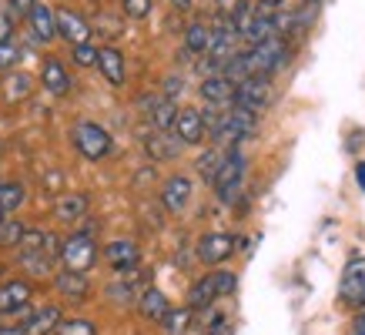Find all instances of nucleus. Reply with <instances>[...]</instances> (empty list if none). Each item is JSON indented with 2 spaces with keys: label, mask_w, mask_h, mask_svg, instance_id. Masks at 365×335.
Listing matches in <instances>:
<instances>
[{
  "label": "nucleus",
  "mask_w": 365,
  "mask_h": 335,
  "mask_svg": "<svg viewBox=\"0 0 365 335\" xmlns=\"http://www.w3.org/2000/svg\"><path fill=\"white\" fill-rule=\"evenodd\" d=\"M144 148H148V155L155 158V161H171V158L181 155V141H178L175 134H168V131H155L148 141H144Z\"/></svg>",
  "instance_id": "21"
},
{
  "label": "nucleus",
  "mask_w": 365,
  "mask_h": 335,
  "mask_svg": "<svg viewBox=\"0 0 365 335\" xmlns=\"http://www.w3.org/2000/svg\"><path fill=\"white\" fill-rule=\"evenodd\" d=\"M352 335H365V315H362V319H359V322L352 325Z\"/></svg>",
  "instance_id": "42"
},
{
  "label": "nucleus",
  "mask_w": 365,
  "mask_h": 335,
  "mask_svg": "<svg viewBox=\"0 0 365 335\" xmlns=\"http://www.w3.org/2000/svg\"><path fill=\"white\" fill-rule=\"evenodd\" d=\"M0 335H24L17 325H0Z\"/></svg>",
  "instance_id": "41"
},
{
  "label": "nucleus",
  "mask_w": 365,
  "mask_h": 335,
  "mask_svg": "<svg viewBox=\"0 0 365 335\" xmlns=\"http://www.w3.org/2000/svg\"><path fill=\"white\" fill-rule=\"evenodd\" d=\"M121 7L131 21H144L151 14V0H121Z\"/></svg>",
  "instance_id": "34"
},
{
  "label": "nucleus",
  "mask_w": 365,
  "mask_h": 335,
  "mask_svg": "<svg viewBox=\"0 0 365 335\" xmlns=\"http://www.w3.org/2000/svg\"><path fill=\"white\" fill-rule=\"evenodd\" d=\"M235 289H238V275H235L232 268H215V272L201 275L188 289V309L191 312H205V309H211L218 299L232 295Z\"/></svg>",
  "instance_id": "1"
},
{
  "label": "nucleus",
  "mask_w": 365,
  "mask_h": 335,
  "mask_svg": "<svg viewBox=\"0 0 365 335\" xmlns=\"http://www.w3.org/2000/svg\"><path fill=\"white\" fill-rule=\"evenodd\" d=\"M0 279H4V265H0Z\"/></svg>",
  "instance_id": "44"
},
{
  "label": "nucleus",
  "mask_w": 365,
  "mask_h": 335,
  "mask_svg": "<svg viewBox=\"0 0 365 335\" xmlns=\"http://www.w3.org/2000/svg\"><path fill=\"white\" fill-rule=\"evenodd\" d=\"M245 168H248V161H245V155L238 151V145L225 148L218 175H215V181H211L215 191H218V198H222L225 205H232V201L238 198V191H242V185H245Z\"/></svg>",
  "instance_id": "3"
},
{
  "label": "nucleus",
  "mask_w": 365,
  "mask_h": 335,
  "mask_svg": "<svg viewBox=\"0 0 365 335\" xmlns=\"http://www.w3.org/2000/svg\"><path fill=\"white\" fill-rule=\"evenodd\" d=\"M191 319H195V312H191L188 305L185 309H168V315L161 319V335H185L191 329Z\"/></svg>",
  "instance_id": "25"
},
{
  "label": "nucleus",
  "mask_w": 365,
  "mask_h": 335,
  "mask_svg": "<svg viewBox=\"0 0 365 335\" xmlns=\"http://www.w3.org/2000/svg\"><path fill=\"white\" fill-rule=\"evenodd\" d=\"M235 245H238V238L228 232H211V234H201L198 238V248H195V255H198L201 265H222L228 258L235 255Z\"/></svg>",
  "instance_id": "8"
},
{
  "label": "nucleus",
  "mask_w": 365,
  "mask_h": 335,
  "mask_svg": "<svg viewBox=\"0 0 365 335\" xmlns=\"http://www.w3.org/2000/svg\"><path fill=\"white\" fill-rule=\"evenodd\" d=\"M208 335H232V325H228V322L222 319V322H215V325H211Z\"/></svg>",
  "instance_id": "38"
},
{
  "label": "nucleus",
  "mask_w": 365,
  "mask_h": 335,
  "mask_svg": "<svg viewBox=\"0 0 365 335\" xmlns=\"http://www.w3.org/2000/svg\"><path fill=\"white\" fill-rule=\"evenodd\" d=\"M104 262L118 272V275H128L134 268L141 265V248L134 245L131 238H114L104 245Z\"/></svg>",
  "instance_id": "10"
},
{
  "label": "nucleus",
  "mask_w": 365,
  "mask_h": 335,
  "mask_svg": "<svg viewBox=\"0 0 365 335\" xmlns=\"http://www.w3.org/2000/svg\"><path fill=\"white\" fill-rule=\"evenodd\" d=\"M191 195H195V185H191V178H185V175H171V178L165 181V188H161V201H165L168 212H185Z\"/></svg>",
  "instance_id": "14"
},
{
  "label": "nucleus",
  "mask_w": 365,
  "mask_h": 335,
  "mask_svg": "<svg viewBox=\"0 0 365 335\" xmlns=\"http://www.w3.org/2000/svg\"><path fill=\"white\" fill-rule=\"evenodd\" d=\"M175 100L171 98H158L151 104V124H155V131H171V124H175Z\"/></svg>",
  "instance_id": "28"
},
{
  "label": "nucleus",
  "mask_w": 365,
  "mask_h": 335,
  "mask_svg": "<svg viewBox=\"0 0 365 335\" xmlns=\"http://www.w3.org/2000/svg\"><path fill=\"white\" fill-rule=\"evenodd\" d=\"M208 44H211V27L201 21H191L188 31H185V47L191 54H208Z\"/></svg>",
  "instance_id": "26"
},
{
  "label": "nucleus",
  "mask_w": 365,
  "mask_h": 335,
  "mask_svg": "<svg viewBox=\"0 0 365 335\" xmlns=\"http://www.w3.org/2000/svg\"><path fill=\"white\" fill-rule=\"evenodd\" d=\"M178 94H181V78H168V81H165V98L175 100Z\"/></svg>",
  "instance_id": "37"
},
{
  "label": "nucleus",
  "mask_w": 365,
  "mask_h": 335,
  "mask_svg": "<svg viewBox=\"0 0 365 335\" xmlns=\"http://www.w3.org/2000/svg\"><path fill=\"white\" fill-rule=\"evenodd\" d=\"M355 181H359V188L365 191V161H359V165H355Z\"/></svg>",
  "instance_id": "39"
},
{
  "label": "nucleus",
  "mask_w": 365,
  "mask_h": 335,
  "mask_svg": "<svg viewBox=\"0 0 365 335\" xmlns=\"http://www.w3.org/2000/svg\"><path fill=\"white\" fill-rule=\"evenodd\" d=\"M31 91H34V78L31 74H24V71H14V74L4 78V98L11 100V104L31 98Z\"/></svg>",
  "instance_id": "24"
},
{
  "label": "nucleus",
  "mask_w": 365,
  "mask_h": 335,
  "mask_svg": "<svg viewBox=\"0 0 365 335\" xmlns=\"http://www.w3.org/2000/svg\"><path fill=\"white\" fill-rule=\"evenodd\" d=\"M41 84H44L54 98H64L67 91L74 88L71 84V74H67V67L57 61V57H44V64H41Z\"/></svg>",
  "instance_id": "16"
},
{
  "label": "nucleus",
  "mask_w": 365,
  "mask_h": 335,
  "mask_svg": "<svg viewBox=\"0 0 365 335\" xmlns=\"http://www.w3.org/2000/svg\"><path fill=\"white\" fill-rule=\"evenodd\" d=\"M54 335H98V325L88 319H61Z\"/></svg>",
  "instance_id": "31"
},
{
  "label": "nucleus",
  "mask_w": 365,
  "mask_h": 335,
  "mask_svg": "<svg viewBox=\"0 0 365 335\" xmlns=\"http://www.w3.org/2000/svg\"><path fill=\"white\" fill-rule=\"evenodd\" d=\"M21 268L27 275H54V262L57 258L51 252H37V248H17Z\"/></svg>",
  "instance_id": "22"
},
{
  "label": "nucleus",
  "mask_w": 365,
  "mask_h": 335,
  "mask_svg": "<svg viewBox=\"0 0 365 335\" xmlns=\"http://www.w3.org/2000/svg\"><path fill=\"white\" fill-rule=\"evenodd\" d=\"M24 232H27V225L7 215V218L0 222V248H17L21 245V238H24Z\"/></svg>",
  "instance_id": "29"
},
{
  "label": "nucleus",
  "mask_w": 365,
  "mask_h": 335,
  "mask_svg": "<svg viewBox=\"0 0 365 335\" xmlns=\"http://www.w3.org/2000/svg\"><path fill=\"white\" fill-rule=\"evenodd\" d=\"M21 61V47L14 44V41H4L0 44V71H14Z\"/></svg>",
  "instance_id": "33"
},
{
  "label": "nucleus",
  "mask_w": 365,
  "mask_h": 335,
  "mask_svg": "<svg viewBox=\"0 0 365 335\" xmlns=\"http://www.w3.org/2000/svg\"><path fill=\"white\" fill-rule=\"evenodd\" d=\"M275 98V88H272V78H262V74H252L235 84V104L245 108V111H265Z\"/></svg>",
  "instance_id": "6"
},
{
  "label": "nucleus",
  "mask_w": 365,
  "mask_h": 335,
  "mask_svg": "<svg viewBox=\"0 0 365 335\" xmlns=\"http://www.w3.org/2000/svg\"><path fill=\"white\" fill-rule=\"evenodd\" d=\"M305 4H319V0H305Z\"/></svg>",
  "instance_id": "45"
},
{
  "label": "nucleus",
  "mask_w": 365,
  "mask_h": 335,
  "mask_svg": "<svg viewBox=\"0 0 365 335\" xmlns=\"http://www.w3.org/2000/svg\"><path fill=\"white\" fill-rule=\"evenodd\" d=\"M54 215H57V222H81L88 215V195H81V191L61 195L54 205Z\"/></svg>",
  "instance_id": "23"
},
{
  "label": "nucleus",
  "mask_w": 365,
  "mask_h": 335,
  "mask_svg": "<svg viewBox=\"0 0 365 335\" xmlns=\"http://www.w3.org/2000/svg\"><path fill=\"white\" fill-rule=\"evenodd\" d=\"M4 218H7V215H4V212H0V222H4Z\"/></svg>",
  "instance_id": "43"
},
{
  "label": "nucleus",
  "mask_w": 365,
  "mask_h": 335,
  "mask_svg": "<svg viewBox=\"0 0 365 335\" xmlns=\"http://www.w3.org/2000/svg\"><path fill=\"white\" fill-rule=\"evenodd\" d=\"M34 4H37V0H7V7H11L14 14H31Z\"/></svg>",
  "instance_id": "36"
},
{
  "label": "nucleus",
  "mask_w": 365,
  "mask_h": 335,
  "mask_svg": "<svg viewBox=\"0 0 365 335\" xmlns=\"http://www.w3.org/2000/svg\"><path fill=\"white\" fill-rule=\"evenodd\" d=\"M27 27H31V34H34V41H37V44H47V41H54V37H57L54 11H51L47 4H34L31 14H27Z\"/></svg>",
  "instance_id": "17"
},
{
  "label": "nucleus",
  "mask_w": 365,
  "mask_h": 335,
  "mask_svg": "<svg viewBox=\"0 0 365 335\" xmlns=\"http://www.w3.org/2000/svg\"><path fill=\"white\" fill-rule=\"evenodd\" d=\"M175 11H191V0H168Z\"/></svg>",
  "instance_id": "40"
},
{
  "label": "nucleus",
  "mask_w": 365,
  "mask_h": 335,
  "mask_svg": "<svg viewBox=\"0 0 365 335\" xmlns=\"http://www.w3.org/2000/svg\"><path fill=\"white\" fill-rule=\"evenodd\" d=\"M61 319H64V315H61L57 305H44V309H37V312L27 315L17 329H21L24 335H54V329H57Z\"/></svg>",
  "instance_id": "15"
},
{
  "label": "nucleus",
  "mask_w": 365,
  "mask_h": 335,
  "mask_svg": "<svg viewBox=\"0 0 365 335\" xmlns=\"http://www.w3.org/2000/svg\"><path fill=\"white\" fill-rule=\"evenodd\" d=\"M54 27H57V37H64L67 44H88L91 41V24L81 17V14L67 11V7H61V11H54Z\"/></svg>",
  "instance_id": "11"
},
{
  "label": "nucleus",
  "mask_w": 365,
  "mask_h": 335,
  "mask_svg": "<svg viewBox=\"0 0 365 335\" xmlns=\"http://www.w3.org/2000/svg\"><path fill=\"white\" fill-rule=\"evenodd\" d=\"M4 41H14V17H11V11L0 7V44Z\"/></svg>",
  "instance_id": "35"
},
{
  "label": "nucleus",
  "mask_w": 365,
  "mask_h": 335,
  "mask_svg": "<svg viewBox=\"0 0 365 335\" xmlns=\"http://www.w3.org/2000/svg\"><path fill=\"white\" fill-rule=\"evenodd\" d=\"M225 158V148H211V151H205V155L198 158V175L205 181H215V175H218V165H222Z\"/></svg>",
  "instance_id": "30"
},
{
  "label": "nucleus",
  "mask_w": 365,
  "mask_h": 335,
  "mask_svg": "<svg viewBox=\"0 0 365 335\" xmlns=\"http://www.w3.org/2000/svg\"><path fill=\"white\" fill-rule=\"evenodd\" d=\"M339 295L352 309H362L365 305V255L349 258V265L342 272V282H339Z\"/></svg>",
  "instance_id": "7"
},
{
  "label": "nucleus",
  "mask_w": 365,
  "mask_h": 335,
  "mask_svg": "<svg viewBox=\"0 0 365 335\" xmlns=\"http://www.w3.org/2000/svg\"><path fill=\"white\" fill-rule=\"evenodd\" d=\"M198 91L211 108H232L235 104V81H228L225 74H208Z\"/></svg>",
  "instance_id": "13"
},
{
  "label": "nucleus",
  "mask_w": 365,
  "mask_h": 335,
  "mask_svg": "<svg viewBox=\"0 0 365 335\" xmlns=\"http://www.w3.org/2000/svg\"><path fill=\"white\" fill-rule=\"evenodd\" d=\"M288 57H292V51H288L285 37H268V41H262V44H252L248 51H245V64H248V74H262V78H272L275 71H282V67L288 64Z\"/></svg>",
  "instance_id": "2"
},
{
  "label": "nucleus",
  "mask_w": 365,
  "mask_h": 335,
  "mask_svg": "<svg viewBox=\"0 0 365 335\" xmlns=\"http://www.w3.org/2000/svg\"><path fill=\"white\" fill-rule=\"evenodd\" d=\"M34 302V285L24 279H11V282H0V315H21L31 309Z\"/></svg>",
  "instance_id": "9"
},
{
  "label": "nucleus",
  "mask_w": 365,
  "mask_h": 335,
  "mask_svg": "<svg viewBox=\"0 0 365 335\" xmlns=\"http://www.w3.org/2000/svg\"><path fill=\"white\" fill-rule=\"evenodd\" d=\"M168 309H171V302H168V295L161 289H155V285H148V289L138 295V312H141L148 322H161L168 315Z\"/></svg>",
  "instance_id": "19"
},
{
  "label": "nucleus",
  "mask_w": 365,
  "mask_h": 335,
  "mask_svg": "<svg viewBox=\"0 0 365 335\" xmlns=\"http://www.w3.org/2000/svg\"><path fill=\"white\" fill-rule=\"evenodd\" d=\"M94 67L104 74L108 84H114V88H121L124 84V54L118 51V47H98V64Z\"/></svg>",
  "instance_id": "18"
},
{
  "label": "nucleus",
  "mask_w": 365,
  "mask_h": 335,
  "mask_svg": "<svg viewBox=\"0 0 365 335\" xmlns=\"http://www.w3.org/2000/svg\"><path fill=\"white\" fill-rule=\"evenodd\" d=\"M98 242H94V234L91 232H78L71 234L67 242H61V262H64L67 272H81V275H88L91 268L98 265Z\"/></svg>",
  "instance_id": "4"
},
{
  "label": "nucleus",
  "mask_w": 365,
  "mask_h": 335,
  "mask_svg": "<svg viewBox=\"0 0 365 335\" xmlns=\"http://www.w3.org/2000/svg\"><path fill=\"white\" fill-rule=\"evenodd\" d=\"M24 201H27L24 185H17V181H0V212H4V215L17 212Z\"/></svg>",
  "instance_id": "27"
},
{
  "label": "nucleus",
  "mask_w": 365,
  "mask_h": 335,
  "mask_svg": "<svg viewBox=\"0 0 365 335\" xmlns=\"http://www.w3.org/2000/svg\"><path fill=\"white\" fill-rule=\"evenodd\" d=\"M171 131H175V138L181 145H201L205 134H208L205 131V118H201V111H195V108H181V111L175 114Z\"/></svg>",
  "instance_id": "12"
},
{
  "label": "nucleus",
  "mask_w": 365,
  "mask_h": 335,
  "mask_svg": "<svg viewBox=\"0 0 365 335\" xmlns=\"http://www.w3.org/2000/svg\"><path fill=\"white\" fill-rule=\"evenodd\" d=\"M71 141H74V148H78L81 158H88V161H101V158L111 155V134L104 131L101 124L94 121H78L74 124V131H71Z\"/></svg>",
  "instance_id": "5"
},
{
  "label": "nucleus",
  "mask_w": 365,
  "mask_h": 335,
  "mask_svg": "<svg viewBox=\"0 0 365 335\" xmlns=\"http://www.w3.org/2000/svg\"><path fill=\"white\" fill-rule=\"evenodd\" d=\"M71 61H74L78 67H94L98 64V47L91 44V41L88 44H74L71 47Z\"/></svg>",
  "instance_id": "32"
},
{
  "label": "nucleus",
  "mask_w": 365,
  "mask_h": 335,
  "mask_svg": "<svg viewBox=\"0 0 365 335\" xmlns=\"http://www.w3.org/2000/svg\"><path fill=\"white\" fill-rule=\"evenodd\" d=\"M54 285H57V292H61L67 302H84L88 299V292H91L88 275H81V272H67V268L54 275Z\"/></svg>",
  "instance_id": "20"
}]
</instances>
